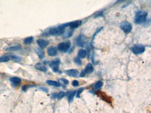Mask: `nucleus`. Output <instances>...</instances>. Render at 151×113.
I'll return each instance as SVG.
<instances>
[{
    "instance_id": "obj_1",
    "label": "nucleus",
    "mask_w": 151,
    "mask_h": 113,
    "mask_svg": "<svg viewBox=\"0 0 151 113\" xmlns=\"http://www.w3.org/2000/svg\"><path fill=\"white\" fill-rule=\"evenodd\" d=\"M68 26V24H63V25L57 26V27H53L51 28L48 31L47 35H52V36H60L63 34L64 33V28Z\"/></svg>"
},
{
    "instance_id": "obj_2",
    "label": "nucleus",
    "mask_w": 151,
    "mask_h": 113,
    "mask_svg": "<svg viewBox=\"0 0 151 113\" xmlns=\"http://www.w3.org/2000/svg\"><path fill=\"white\" fill-rule=\"evenodd\" d=\"M148 15V13L143 11H140L137 13L135 18H134V23L137 24H140L144 23L146 21V17Z\"/></svg>"
},
{
    "instance_id": "obj_3",
    "label": "nucleus",
    "mask_w": 151,
    "mask_h": 113,
    "mask_svg": "<svg viewBox=\"0 0 151 113\" xmlns=\"http://www.w3.org/2000/svg\"><path fill=\"white\" fill-rule=\"evenodd\" d=\"M145 49H146L145 46L143 44H134L132 47V51L134 54H141L145 51Z\"/></svg>"
},
{
    "instance_id": "obj_4",
    "label": "nucleus",
    "mask_w": 151,
    "mask_h": 113,
    "mask_svg": "<svg viewBox=\"0 0 151 113\" xmlns=\"http://www.w3.org/2000/svg\"><path fill=\"white\" fill-rule=\"evenodd\" d=\"M70 42L66 41L64 42H61L58 44V49L61 52H66L70 48Z\"/></svg>"
},
{
    "instance_id": "obj_5",
    "label": "nucleus",
    "mask_w": 151,
    "mask_h": 113,
    "mask_svg": "<svg viewBox=\"0 0 151 113\" xmlns=\"http://www.w3.org/2000/svg\"><path fill=\"white\" fill-rule=\"evenodd\" d=\"M120 26H121V28L125 33H128L131 32L132 29V24L129 22H128L127 21H123V22H122Z\"/></svg>"
},
{
    "instance_id": "obj_6",
    "label": "nucleus",
    "mask_w": 151,
    "mask_h": 113,
    "mask_svg": "<svg viewBox=\"0 0 151 113\" xmlns=\"http://www.w3.org/2000/svg\"><path fill=\"white\" fill-rule=\"evenodd\" d=\"M60 63H61V61L59 59L54 60V61H51L50 63V67L52 69V70L54 72H58L59 70V67Z\"/></svg>"
},
{
    "instance_id": "obj_7",
    "label": "nucleus",
    "mask_w": 151,
    "mask_h": 113,
    "mask_svg": "<svg viewBox=\"0 0 151 113\" xmlns=\"http://www.w3.org/2000/svg\"><path fill=\"white\" fill-rule=\"evenodd\" d=\"M97 94L100 97L102 100L106 101L107 103H112V99L110 98V97L107 96L104 92H102V91H98V92H97Z\"/></svg>"
},
{
    "instance_id": "obj_8",
    "label": "nucleus",
    "mask_w": 151,
    "mask_h": 113,
    "mask_svg": "<svg viewBox=\"0 0 151 113\" xmlns=\"http://www.w3.org/2000/svg\"><path fill=\"white\" fill-rule=\"evenodd\" d=\"M76 43H77V45L80 47H83L85 44L86 43V38L84 36H79L77 38V40H76Z\"/></svg>"
},
{
    "instance_id": "obj_9",
    "label": "nucleus",
    "mask_w": 151,
    "mask_h": 113,
    "mask_svg": "<svg viewBox=\"0 0 151 113\" xmlns=\"http://www.w3.org/2000/svg\"><path fill=\"white\" fill-rule=\"evenodd\" d=\"M4 49L6 51H17L21 49V46L19 44L15 43V44H12L5 47Z\"/></svg>"
},
{
    "instance_id": "obj_10",
    "label": "nucleus",
    "mask_w": 151,
    "mask_h": 113,
    "mask_svg": "<svg viewBox=\"0 0 151 113\" xmlns=\"http://www.w3.org/2000/svg\"><path fill=\"white\" fill-rule=\"evenodd\" d=\"M10 81L14 87L19 86L21 84V79L18 77H12L10 78Z\"/></svg>"
},
{
    "instance_id": "obj_11",
    "label": "nucleus",
    "mask_w": 151,
    "mask_h": 113,
    "mask_svg": "<svg viewBox=\"0 0 151 113\" xmlns=\"http://www.w3.org/2000/svg\"><path fill=\"white\" fill-rule=\"evenodd\" d=\"M37 43L41 49L45 48L49 44V42L45 40H43V39H38L37 40Z\"/></svg>"
},
{
    "instance_id": "obj_12",
    "label": "nucleus",
    "mask_w": 151,
    "mask_h": 113,
    "mask_svg": "<svg viewBox=\"0 0 151 113\" xmlns=\"http://www.w3.org/2000/svg\"><path fill=\"white\" fill-rule=\"evenodd\" d=\"M65 73L68 76H71V77H76V76H77V75L79 74L78 71L77 69H74L66 70V71H65Z\"/></svg>"
},
{
    "instance_id": "obj_13",
    "label": "nucleus",
    "mask_w": 151,
    "mask_h": 113,
    "mask_svg": "<svg viewBox=\"0 0 151 113\" xmlns=\"http://www.w3.org/2000/svg\"><path fill=\"white\" fill-rule=\"evenodd\" d=\"M47 53L50 56L54 57L57 55V49L54 47H50L47 49Z\"/></svg>"
},
{
    "instance_id": "obj_14",
    "label": "nucleus",
    "mask_w": 151,
    "mask_h": 113,
    "mask_svg": "<svg viewBox=\"0 0 151 113\" xmlns=\"http://www.w3.org/2000/svg\"><path fill=\"white\" fill-rule=\"evenodd\" d=\"M82 22L81 20H77V21H74V22H71L70 23H68V26L70 27H71L72 28H76L77 27H79V26L82 24Z\"/></svg>"
},
{
    "instance_id": "obj_15",
    "label": "nucleus",
    "mask_w": 151,
    "mask_h": 113,
    "mask_svg": "<svg viewBox=\"0 0 151 113\" xmlns=\"http://www.w3.org/2000/svg\"><path fill=\"white\" fill-rule=\"evenodd\" d=\"M94 71V68H93V66L91 63H88L87 65L86 66V68H85V73L86 74H91Z\"/></svg>"
},
{
    "instance_id": "obj_16",
    "label": "nucleus",
    "mask_w": 151,
    "mask_h": 113,
    "mask_svg": "<svg viewBox=\"0 0 151 113\" xmlns=\"http://www.w3.org/2000/svg\"><path fill=\"white\" fill-rule=\"evenodd\" d=\"M6 56L9 58V59H11V60H13V61H15V62H20L22 61V58L20 57V56H16V55L8 54Z\"/></svg>"
},
{
    "instance_id": "obj_17",
    "label": "nucleus",
    "mask_w": 151,
    "mask_h": 113,
    "mask_svg": "<svg viewBox=\"0 0 151 113\" xmlns=\"http://www.w3.org/2000/svg\"><path fill=\"white\" fill-rule=\"evenodd\" d=\"M35 68H36V69H38V70L42 71V72H47V67H46L44 65H43L42 63H37V64L35 65Z\"/></svg>"
},
{
    "instance_id": "obj_18",
    "label": "nucleus",
    "mask_w": 151,
    "mask_h": 113,
    "mask_svg": "<svg viewBox=\"0 0 151 113\" xmlns=\"http://www.w3.org/2000/svg\"><path fill=\"white\" fill-rule=\"evenodd\" d=\"M36 52L37 53V55L38 56V57L40 58V59H43L45 58V53H44V51L41 48H38L36 49Z\"/></svg>"
},
{
    "instance_id": "obj_19",
    "label": "nucleus",
    "mask_w": 151,
    "mask_h": 113,
    "mask_svg": "<svg viewBox=\"0 0 151 113\" xmlns=\"http://www.w3.org/2000/svg\"><path fill=\"white\" fill-rule=\"evenodd\" d=\"M47 83L50 85L52 86H54V87H59L60 86V83L58 81H51V80H47Z\"/></svg>"
},
{
    "instance_id": "obj_20",
    "label": "nucleus",
    "mask_w": 151,
    "mask_h": 113,
    "mask_svg": "<svg viewBox=\"0 0 151 113\" xmlns=\"http://www.w3.org/2000/svg\"><path fill=\"white\" fill-rule=\"evenodd\" d=\"M86 56V51L84 49H80L78 51V58H84Z\"/></svg>"
},
{
    "instance_id": "obj_21",
    "label": "nucleus",
    "mask_w": 151,
    "mask_h": 113,
    "mask_svg": "<svg viewBox=\"0 0 151 113\" xmlns=\"http://www.w3.org/2000/svg\"><path fill=\"white\" fill-rule=\"evenodd\" d=\"M102 85H103V82L102 81H98V82H96L95 84H94V88L95 89H100L102 87Z\"/></svg>"
},
{
    "instance_id": "obj_22",
    "label": "nucleus",
    "mask_w": 151,
    "mask_h": 113,
    "mask_svg": "<svg viewBox=\"0 0 151 113\" xmlns=\"http://www.w3.org/2000/svg\"><path fill=\"white\" fill-rule=\"evenodd\" d=\"M76 94H77V91H73L71 93H70V94L68 95V100L70 102H72L74 97H75Z\"/></svg>"
},
{
    "instance_id": "obj_23",
    "label": "nucleus",
    "mask_w": 151,
    "mask_h": 113,
    "mask_svg": "<svg viewBox=\"0 0 151 113\" xmlns=\"http://www.w3.org/2000/svg\"><path fill=\"white\" fill-rule=\"evenodd\" d=\"M33 41H34V37H32V36L27 37V38H26L24 40V42H25V44H31Z\"/></svg>"
},
{
    "instance_id": "obj_24",
    "label": "nucleus",
    "mask_w": 151,
    "mask_h": 113,
    "mask_svg": "<svg viewBox=\"0 0 151 113\" xmlns=\"http://www.w3.org/2000/svg\"><path fill=\"white\" fill-rule=\"evenodd\" d=\"M9 58L6 55V56H3L1 57H0V63H6L9 61Z\"/></svg>"
},
{
    "instance_id": "obj_25",
    "label": "nucleus",
    "mask_w": 151,
    "mask_h": 113,
    "mask_svg": "<svg viewBox=\"0 0 151 113\" xmlns=\"http://www.w3.org/2000/svg\"><path fill=\"white\" fill-rule=\"evenodd\" d=\"M74 61H75V63L77 65H79V66H81V65H82V61H81V60H80L79 58H78V57L75 58H74Z\"/></svg>"
},
{
    "instance_id": "obj_26",
    "label": "nucleus",
    "mask_w": 151,
    "mask_h": 113,
    "mask_svg": "<svg viewBox=\"0 0 151 113\" xmlns=\"http://www.w3.org/2000/svg\"><path fill=\"white\" fill-rule=\"evenodd\" d=\"M65 95V93L64 92H60L59 94H57L56 97H57L59 99H62L63 97H64Z\"/></svg>"
},
{
    "instance_id": "obj_27",
    "label": "nucleus",
    "mask_w": 151,
    "mask_h": 113,
    "mask_svg": "<svg viewBox=\"0 0 151 113\" xmlns=\"http://www.w3.org/2000/svg\"><path fill=\"white\" fill-rule=\"evenodd\" d=\"M73 33V30H71V31H70V30L67 31V33L65 34V37H70L72 36Z\"/></svg>"
},
{
    "instance_id": "obj_28",
    "label": "nucleus",
    "mask_w": 151,
    "mask_h": 113,
    "mask_svg": "<svg viewBox=\"0 0 151 113\" xmlns=\"http://www.w3.org/2000/svg\"><path fill=\"white\" fill-rule=\"evenodd\" d=\"M79 81H73V82H72V85H73V86H75V87H77V86H78L79 85Z\"/></svg>"
},
{
    "instance_id": "obj_29",
    "label": "nucleus",
    "mask_w": 151,
    "mask_h": 113,
    "mask_svg": "<svg viewBox=\"0 0 151 113\" xmlns=\"http://www.w3.org/2000/svg\"><path fill=\"white\" fill-rule=\"evenodd\" d=\"M39 89H40V90H42V91H43V92H46V93H47V92H48V89H47V88H44V87H40Z\"/></svg>"
},
{
    "instance_id": "obj_30",
    "label": "nucleus",
    "mask_w": 151,
    "mask_h": 113,
    "mask_svg": "<svg viewBox=\"0 0 151 113\" xmlns=\"http://www.w3.org/2000/svg\"><path fill=\"white\" fill-rule=\"evenodd\" d=\"M83 90H84V88H80L78 91H77V97H78V98L79 97V94H80V93H82Z\"/></svg>"
},
{
    "instance_id": "obj_31",
    "label": "nucleus",
    "mask_w": 151,
    "mask_h": 113,
    "mask_svg": "<svg viewBox=\"0 0 151 113\" xmlns=\"http://www.w3.org/2000/svg\"><path fill=\"white\" fill-rule=\"evenodd\" d=\"M30 87H31V85H26L22 86V90H23V91H26V89H27L29 88H30Z\"/></svg>"
},
{
    "instance_id": "obj_32",
    "label": "nucleus",
    "mask_w": 151,
    "mask_h": 113,
    "mask_svg": "<svg viewBox=\"0 0 151 113\" xmlns=\"http://www.w3.org/2000/svg\"><path fill=\"white\" fill-rule=\"evenodd\" d=\"M60 81H62L64 84H68V83H69L68 80H66V79H64V78H61V79H60Z\"/></svg>"
},
{
    "instance_id": "obj_33",
    "label": "nucleus",
    "mask_w": 151,
    "mask_h": 113,
    "mask_svg": "<svg viewBox=\"0 0 151 113\" xmlns=\"http://www.w3.org/2000/svg\"><path fill=\"white\" fill-rule=\"evenodd\" d=\"M85 75H86V73H85V72H84V71H82V73L80 74V76H81V77H84Z\"/></svg>"
},
{
    "instance_id": "obj_34",
    "label": "nucleus",
    "mask_w": 151,
    "mask_h": 113,
    "mask_svg": "<svg viewBox=\"0 0 151 113\" xmlns=\"http://www.w3.org/2000/svg\"><path fill=\"white\" fill-rule=\"evenodd\" d=\"M56 96H57V94H56V93H54V94H52V98H55V97H56Z\"/></svg>"
}]
</instances>
